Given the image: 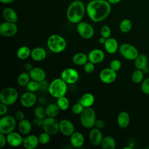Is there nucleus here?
<instances>
[{
    "label": "nucleus",
    "mask_w": 149,
    "mask_h": 149,
    "mask_svg": "<svg viewBox=\"0 0 149 149\" xmlns=\"http://www.w3.org/2000/svg\"><path fill=\"white\" fill-rule=\"evenodd\" d=\"M111 4L107 0H92L86 6V12L89 18L94 22H99L109 15Z\"/></svg>",
    "instance_id": "f257e3e1"
},
{
    "label": "nucleus",
    "mask_w": 149,
    "mask_h": 149,
    "mask_svg": "<svg viewBox=\"0 0 149 149\" xmlns=\"http://www.w3.org/2000/svg\"><path fill=\"white\" fill-rule=\"evenodd\" d=\"M86 11V7L81 1H74L69 5L67 9V19L70 23L77 24L83 19Z\"/></svg>",
    "instance_id": "f03ea898"
},
{
    "label": "nucleus",
    "mask_w": 149,
    "mask_h": 149,
    "mask_svg": "<svg viewBox=\"0 0 149 149\" xmlns=\"http://www.w3.org/2000/svg\"><path fill=\"white\" fill-rule=\"evenodd\" d=\"M67 89V83L61 78H56L49 83L48 91L52 97L58 98L65 95Z\"/></svg>",
    "instance_id": "7ed1b4c3"
},
{
    "label": "nucleus",
    "mask_w": 149,
    "mask_h": 149,
    "mask_svg": "<svg viewBox=\"0 0 149 149\" xmlns=\"http://www.w3.org/2000/svg\"><path fill=\"white\" fill-rule=\"evenodd\" d=\"M47 46L51 52L58 54L65 49L66 41L62 36L59 34H52L47 40Z\"/></svg>",
    "instance_id": "20e7f679"
},
{
    "label": "nucleus",
    "mask_w": 149,
    "mask_h": 149,
    "mask_svg": "<svg viewBox=\"0 0 149 149\" xmlns=\"http://www.w3.org/2000/svg\"><path fill=\"white\" fill-rule=\"evenodd\" d=\"M96 114L94 110L91 108H84L80 115V120L81 125L87 129L94 127L96 121Z\"/></svg>",
    "instance_id": "39448f33"
},
{
    "label": "nucleus",
    "mask_w": 149,
    "mask_h": 149,
    "mask_svg": "<svg viewBox=\"0 0 149 149\" xmlns=\"http://www.w3.org/2000/svg\"><path fill=\"white\" fill-rule=\"evenodd\" d=\"M19 97L17 90L12 87L3 88L0 93V101L6 105H11L15 103Z\"/></svg>",
    "instance_id": "423d86ee"
},
{
    "label": "nucleus",
    "mask_w": 149,
    "mask_h": 149,
    "mask_svg": "<svg viewBox=\"0 0 149 149\" xmlns=\"http://www.w3.org/2000/svg\"><path fill=\"white\" fill-rule=\"evenodd\" d=\"M118 50L122 57L129 61H134L139 54L137 48L128 43L122 44L119 47Z\"/></svg>",
    "instance_id": "0eeeda50"
},
{
    "label": "nucleus",
    "mask_w": 149,
    "mask_h": 149,
    "mask_svg": "<svg viewBox=\"0 0 149 149\" xmlns=\"http://www.w3.org/2000/svg\"><path fill=\"white\" fill-rule=\"evenodd\" d=\"M16 126L15 118L10 115H5L0 119V133L6 135L14 131Z\"/></svg>",
    "instance_id": "6e6552de"
},
{
    "label": "nucleus",
    "mask_w": 149,
    "mask_h": 149,
    "mask_svg": "<svg viewBox=\"0 0 149 149\" xmlns=\"http://www.w3.org/2000/svg\"><path fill=\"white\" fill-rule=\"evenodd\" d=\"M59 123L55 118L47 116L43 119V123L42 128L43 130L51 136L56 134L58 132H59Z\"/></svg>",
    "instance_id": "1a4fd4ad"
},
{
    "label": "nucleus",
    "mask_w": 149,
    "mask_h": 149,
    "mask_svg": "<svg viewBox=\"0 0 149 149\" xmlns=\"http://www.w3.org/2000/svg\"><path fill=\"white\" fill-rule=\"evenodd\" d=\"M76 30L78 34L84 39H90L94 34L93 27L88 23L80 22L77 24Z\"/></svg>",
    "instance_id": "9d476101"
},
{
    "label": "nucleus",
    "mask_w": 149,
    "mask_h": 149,
    "mask_svg": "<svg viewBox=\"0 0 149 149\" xmlns=\"http://www.w3.org/2000/svg\"><path fill=\"white\" fill-rule=\"evenodd\" d=\"M61 78L67 84H74L79 78L78 72L73 68H68L62 70L61 74Z\"/></svg>",
    "instance_id": "9b49d317"
},
{
    "label": "nucleus",
    "mask_w": 149,
    "mask_h": 149,
    "mask_svg": "<svg viewBox=\"0 0 149 149\" xmlns=\"http://www.w3.org/2000/svg\"><path fill=\"white\" fill-rule=\"evenodd\" d=\"M18 30L16 23L5 21L0 25V33L2 36L9 37L15 36Z\"/></svg>",
    "instance_id": "f8f14e48"
},
{
    "label": "nucleus",
    "mask_w": 149,
    "mask_h": 149,
    "mask_svg": "<svg viewBox=\"0 0 149 149\" xmlns=\"http://www.w3.org/2000/svg\"><path fill=\"white\" fill-rule=\"evenodd\" d=\"M100 80L105 84H111L114 82L117 77L116 72L110 68L103 69L100 73Z\"/></svg>",
    "instance_id": "ddd939ff"
},
{
    "label": "nucleus",
    "mask_w": 149,
    "mask_h": 149,
    "mask_svg": "<svg viewBox=\"0 0 149 149\" xmlns=\"http://www.w3.org/2000/svg\"><path fill=\"white\" fill-rule=\"evenodd\" d=\"M59 132L65 136L70 137L75 131L73 123L69 119H62L59 123Z\"/></svg>",
    "instance_id": "4468645a"
},
{
    "label": "nucleus",
    "mask_w": 149,
    "mask_h": 149,
    "mask_svg": "<svg viewBox=\"0 0 149 149\" xmlns=\"http://www.w3.org/2000/svg\"><path fill=\"white\" fill-rule=\"evenodd\" d=\"M36 101V95L34 93L30 91H27L23 93L20 98L21 105L25 108L32 107L33 105H34Z\"/></svg>",
    "instance_id": "2eb2a0df"
},
{
    "label": "nucleus",
    "mask_w": 149,
    "mask_h": 149,
    "mask_svg": "<svg viewBox=\"0 0 149 149\" xmlns=\"http://www.w3.org/2000/svg\"><path fill=\"white\" fill-rule=\"evenodd\" d=\"M88 137L91 144L95 146L101 145L104 138L102 133L101 132L100 129L95 127L91 128L89 132Z\"/></svg>",
    "instance_id": "dca6fc26"
},
{
    "label": "nucleus",
    "mask_w": 149,
    "mask_h": 149,
    "mask_svg": "<svg viewBox=\"0 0 149 149\" xmlns=\"http://www.w3.org/2000/svg\"><path fill=\"white\" fill-rule=\"evenodd\" d=\"M21 134L16 132H12L6 135L7 143L13 147H17L23 144L24 139Z\"/></svg>",
    "instance_id": "f3484780"
},
{
    "label": "nucleus",
    "mask_w": 149,
    "mask_h": 149,
    "mask_svg": "<svg viewBox=\"0 0 149 149\" xmlns=\"http://www.w3.org/2000/svg\"><path fill=\"white\" fill-rule=\"evenodd\" d=\"M105 58L104 51L100 49H94L90 51L88 54V61L94 64L99 63L102 62Z\"/></svg>",
    "instance_id": "a211bd4d"
},
{
    "label": "nucleus",
    "mask_w": 149,
    "mask_h": 149,
    "mask_svg": "<svg viewBox=\"0 0 149 149\" xmlns=\"http://www.w3.org/2000/svg\"><path fill=\"white\" fill-rule=\"evenodd\" d=\"M29 73L31 79L38 82L44 80L47 75L44 70L39 67H33Z\"/></svg>",
    "instance_id": "6ab92c4d"
},
{
    "label": "nucleus",
    "mask_w": 149,
    "mask_h": 149,
    "mask_svg": "<svg viewBox=\"0 0 149 149\" xmlns=\"http://www.w3.org/2000/svg\"><path fill=\"white\" fill-rule=\"evenodd\" d=\"M39 143L38 137L35 134H29L24 139L22 144L26 149H34Z\"/></svg>",
    "instance_id": "aec40b11"
},
{
    "label": "nucleus",
    "mask_w": 149,
    "mask_h": 149,
    "mask_svg": "<svg viewBox=\"0 0 149 149\" xmlns=\"http://www.w3.org/2000/svg\"><path fill=\"white\" fill-rule=\"evenodd\" d=\"M84 135L79 132H74L70 136V142L71 145L74 148H80L84 143Z\"/></svg>",
    "instance_id": "412c9836"
},
{
    "label": "nucleus",
    "mask_w": 149,
    "mask_h": 149,
    "mask_svg": "<svg viewBox=\"0 0 149 149\" xmlns=\"http://www.w3.org/2000/svg\"><path fill=\"white\" fill-rule=\"evenodd\" d=\"M30 56L33 60L36 62H41L47 57V51L42 47H37L31 51Z\"/></svg>",
    "instance_id": "4be33fe9"
},
{
    "label": "nucleus",
    "mask_w": 149,
    "mask_h": 149,
    "mask_svg": "<svg viewBox=\"0 0 149 149\" xmlns=\"http://www.w3.org/2000/svg\"><path fill=\"white\" fill-rule=\"evenodd\" d=\"M104 48L105 51L110 54H115L119 49V45L117 40L112 37L107 38L105 42Z\"/></svg>",
    "instance_id": "5701e85b"
},
{
    "label": "nucleus",
    "mask_w": 149,
    "mask_h": 149,
    "mask_svg": "<svg viewBox=\"0 0 149 149\" xmlns=\"http://www.w3.org/2000/svg\"><path fill=\"white\" fill-rule=\"evenodd\" d=\"M33 125L32 122H31L29 120L24 119L19 122L18 129L19 133L22 135H27L29 134L31 129H32Z\"/></svg>",
    "instance_id": "b1692460"
},
{
    "label": "nucleus",
    "mask_w": 149,
    "mask_h": 149,
    "mask_svg": "<svg viewBox=\"0 0 149 149\" xmlns=\"http://www.w3.org/2000/svg\"><path fill=\"white\" fill-rule=\"evenodd\" d=\"M130 118L129 114L126 111H121L118 115L116 122L118 126L121 128L127 127L130 123Z\"/></svg>",
    "instance_id": "393cba45"
},
{
    "label": "nucleus",
    "mask_w": 149,
    "mask_h": 149,
    "mask_svg": "<svg viewBox=\"0 0 149 149\" xmlns=\"http://www.w3.org/2000/svg\"><path fill=\"white\" fill-rule=\"evenodd\" d=\"M2 16L3 19L9 22L16 23L18 21V16L15 10L10 8H6L3 10Z\"/></svg>",
    "instance_id": "a878e982"
},
{
    "label": "nucleus",
    "mask_w": 149,
    "mask_h": 149,
    "mask_svg": "<svg viewBox=\"0 0 149 149\" xmlns=\"http://www.w3.org/2000/svg\"><path fill=\"white\" fill-rule=\"evenodd\" d=\"M148 59L146 55L144 54H139L137 58L134 60V65L137 69L143 70L148 66Z\"/></svg>",
    "instance_id": "bb28decb"
},
{
    "label": "nucleus",
    "mask_w": 149,
    "mask_h": 149,
    "mask_svg": "<svg viewBox=\"0 0 149 149\" xmlns=\"http://www.w3.org/2000/svg\"><path fill=\"white\" fill-rule=\"evenodd\" d=\"M72 61L73 63L76 65H84L88 61V55H86L84 52H77L73 56Z\"/></svg>",
    "instance_id": "cd10ccee"
},
{
    "label": "nucleus",
    "mask_w": 149,
    "mask_h": 149,
    "mask_svg": "<svg viewBox=\"0 0 149 149\" xmlns=\"http://www.w3.org/2000/svg\"><path fill=\"white\" fill-rule=\"evenodd\" d=\"M95 98L93 94L87 93L84 94L80 100V102L84 108L91 107L94 103Z\"/></svg>",
    "instance_id": "c85d7f7f"
},
{
    "label": "nucleus",
    "mask_w": 149,
    "mask_h": 149,
    "mask_svg": "<svg viewBox=\"0 0 149 149\" xmlns=\"http://www.w3.org/2000/svg\"><path fill=\"white\" fill-rule=\"evenodd\" d=\"M116 145V144L115 139L111 136L104 137L101 144L103 149H115Z\"/></svg>",
    "instance_id": "c756f323"
},
{
    "label": "nucleus",
    "mask_w": 149,
    "mask_h": 149,
    "mask_svg": "<svg viewBox=\"0 0 149 149\" xmlns=\"http://www.w3.org/2000/svg\"><path fill=\"white\" fill-rule=\"evenodd\" d=\"M60 109L56 104L51 103L45 108L47 116L55 118L59 113Z\"/></svg>",
    "instance_id": "7c9ffc66"
},
{
    "label": "nucleus",
    "mask_w": 149,
    "mask_h": 149,
    "mask_svg": "<svg viewBox=\"0 0 149 149\" xmlns=\"http://www.w3.org/2000/svg\"><path fill=\"white\" fill-rule=\"evenodd\" d=\"M30 49L26 45L20 47L17 51L16 55L20 59H26L31 55Z\"/></svg>",
    "instance_id": "2f4dec72"
},
{
    "label": "nucleus",
    "mask_w": 149,
    "mask_h": 149,
    "mask_svg": "<svg viewBox=\"0 0 149 149\" xmlns=\"http://www.w3.org/2000/svg\"><path fill=\"white\" fill-rule=\"evenodd\" d=\"M30 76L29 73L26 72H23L21 73L17 79V83L20 86H26L28 83L30 81Z\"/></svg>",
    "instance_id": "473e14b6"
},
{
    "label": "nucleus",
    "mask_w": 149,
    "mask_h": 149,
    "mask_svg": "<svg viewBox=\"0 0 149 149\" xmlns=\"http://www.w3.org/2000/svg\"><path fill=\"white\" fill-rule=\"evenodd\" d=\"M56 104L61 111H66L69 108L70 102L67 97L65 95L57 98Z\"/></svg>",
    "instance_id": "72a5a7b5"
},
{
    "label": "nucleus",
    "mask_w": 149,
    "mask_h": 149,
    "mask_svg": "<svg viewBox=\"0 0 149 149\" xmlns=\"http://www.w3.org/2000/svg\"><path fill=\"white\" fill-rule=\"evenodd\" d=\"M144 73L141 70L136 69L132 73L131 75V79L134 83H141L144 80Z\"/></svg>",
    "instance_id": "f704fd0d"
},
{
    "label": "nucleus",
    "mask_w": 149,
    "mask_h": 149,
    "mask_svg": "<svg viewBox=\"0 0 149 149\" xmlns=\"http://www.w3.org/2000/svg\"><path fill=\"white\" fill-rule=\"evenodd\" d=\"M132 27V23L128 19H123L119 24V29L123 33L129 32Z\"/></svg>",
    "instance_id": "c9c22d12"
},
{
    "label": "nucleus",
    "mask_w": 149,
    "mask_h": 149,
    "mask_svg": "<svg viewBox=\"0 0 149 149\" xmlns=\"http://www.w3.org/2000/svg\"><path fill=\"white\" fill-rule=\"evenodd\" d=\"M34 114L36 118H39L44 119L47 117L45 108L42 106H37L34 109Z\"/></svg>",
    "instance_id": "e433bc0d"
},
{
    "label": "nucleus",
    "mask_w": 149,
    "mask_h": 149,
    "mask_svg": "<svg viewBox=\"0 0 149 149\" xmlns=\"http://www.w3.org/2000/svg\"><path fill=\"white\" fill-rule=\"evenodd\" d=\"M38 137L40 143L42 144H48L51 140V135L44 131V132L40 133Z\"/></svg>",
    "instance_id": "4c0bfd02"
},
{
    "label": "nucleus",
    "mask_w": 149,
    "mask_h": 149,
    "mask_svg": "<svg viewBox=\"0 0 149 149\" xmlns=\"http://www.w3.org/2000/svg\"><path fill=\"white\" fill-rule=\"evenodd\" d=\"M26 87L29 91L34 93L39 90V82L31 80L28 83Z\"/></svg>",
    "instance_id": "58836bf2"
},
{
    "label": "nucleus",
    "mask_w": 149,
    "mask_h": 149,
    "mask_svg": "<svg viewBox=\"0 0 149 149\" xmlns=\"http://www.w3.org/2000/svg\"><path fill=\"white\" fill-rule=\"evenodd\" d=\"M84 109V107L83 106V105L80 102H78L73 105L71 108V111L72 113L75 115H80Z\"/></svg>",
    "instance_id": "ea45409f"
},
{
    "label": "nucleus",
    "mask_w": 149,
    "mask_h": 149,
    "mask_svg": "<svg viewBox=\"0 0 149 149\" xmlns=\"http://www.w3.org/2000/svg\"><path fill=\"white\" fill-rule=\"evenodd\" d=\"M100 33L102 37H105V38H108L111 37V30L108 26L104 25L101 28Z\"/></svg>",
    "instance_id": "a19ab883"
},
{
    "label": "nucleus",
    "mask_w": 149,
    "mask_h": 149,
    "mask_svg": "<svg viewBox=\"0 0 149 149\" xmlns=\"http://www.w3.org/2000/svg\"><path fill=\"white\" fill-rule=\"evenodd\" d=\"M141 90L146 95H149V77L143 80L141 83Z\"/></svg>",
    "instance_id": "79ce46f5"
},
{
    "label": "nucleus",
    "mask_w": 149,
    "mask_h": 149,
    "mask_svg": "<svg viewBox=\"0 0 149 149\" xmlns=\"http://www.w3.org/2000/svg\"><path fill=\"white\" fill-rule=\"evenodd\" d=\"M121 67H122V63L119 59H113L110 62L109 68L116 72L119 71Z\"/></svg>",
    "instance_id": "37998d69"
},
{
    "label": "nucleus",
    "mask_w": 149,
    "mask_h": 149,
    "mask_svg": "<svg viewBox=\"0 0 149 149\" xmlns=\"http://www.w3.org/2000/svg\"><path fill=\"white\" fill-rule=\"evenodd\" d=\"M83 66H84V68H83L84 71L86 73H88V74L91 73L94 70V69H95L94 63H93L90 61H88Z\"/></svg>",
    "instance_id": "c03bdc74"
},
{
    "label": "nucleus",
    "mask_w": 149,
    "mask_h": 149,
    "mask_svg": "<svg viewBox=\"0 0 149 149\" xmlns=\"http://www.w3.org/2000/svg\"><path fill=\"white\" fill-rule=\"evenodd\" d=\"M42 123H43L42 119L36 117V118L34 119L32 122V125H33V126L35 127H42Z\"/></svg>",
    "instance_id": "a18cd8bd"
},
{
    "label": "nucleus",
    "mask_w": 149,
    "mask_h": 149,
    "mask_svg": "<svg viewBox=\"0 0 149 149\" xmlns=\"http://www.w3.org/2000/svg\"><path fill=\"white\" fill-rule=\"evenodd\" d=\"M105 122L102 119H96L94 127H95L98 129H101L105 127Z\"/></svg>",
    "instance_id": "49530a36"
},
{
    "label": "nucleus",
    "mask_w": 149,
    "mask_h": 149,
    "mask_svg": "<svg viewBox=\"0 0 149 149\" xmlns=\"http://www.w3.org/2000/svg\"><path fill=\"white\" fill-rule=\"evenodd\" d=\"M7 143L6 134L0 133V147H3Z\"/></svg>",
    "instance_id": "de8ad7c7"
},
{
    "label": "nucleus",
    "mask_w": 149,
    "mask_h": 149,
    "mask_svg": "<svg viewBox=\"0 0 149 149\" xmlns=\"http://www.w3.org/2000/svg\"><path fill=\"white\" fill-rule=\"evenodd\" d=\"M15 118L16 120L20 121L24 119V113L22 111H17L15 115Z\"/></svg>",
    "instance_id": "09e8293b"
},
{
    "label": "nucleus",
    "mask_w": 149,
    "mask_h": 149,
    "mask_svg": "<svg viewBox=\"0 0 149 149\" xmlns=\"http://www.w3.org/2000/svg\"><path fill=\"white\" fill-rule=\"evenodd\" d=\"M7 106L8 105L1 102L0 104V115L1 116L5 115L7 113V111H8Z\"/></svg>",
    "instance_id": "8fccbe9b"
},
{
    "label": "nucleus",
    "mask_w": 149,
    "mask_h": 149,
    "mask_svg": "<svg viewBox=\"0 0 149 149\" xmlns=\"http://www.w3.org/2000/svg\"><path fill=\"white\" fill-rule=\"evenodd\" d=\"M47 83L44 80L43 81H40L39 82V90H45L46 89L48 90V86H47Z\"/></svg>",
    "instance_id": "3c124183"
},
{
    "label": "nucleus",
    "mask_w": 149,
    "mask_h": 149,
    "mask_svg": "<svg viewBox=\"0 0 149 149\" xmlns=\"http://www.w3.org/2000/svg\"><path fill=\"white\" fill-rule=\"evenodd\" d=\"M33 66H32V65L31 64V63H25L24 64V69L26 70V71H27V72H30L32 69H33Z\"/></svg>",
    "instance_id": "603ef678"
},
{
    "label": "nucleus",
    "mask_w": 149,
    "mask_h": 149,
    "mask_svg": "<svg viewBox=\"0 0 149 149\" xmlns=\"http://www.w3.org/2000/svg\"><path fill=\"white\" fill-rule=\"evenodd\" d=\"M110 4H116L119 3L122 0H107Z\"/></svg>",
    "instance_id": "864d4df0"
},
{
    "label": "nucleus",
    "mask_w": 149,
    "mask_h": 149,
    "mask_svg": "<svg viewBox=\"0 0 149 149\" xmlns=\"http://www.w3.org/2000/svg\"><path fill=\"white\" fill-rule=\"evenodd\" d=\"M15 1V0H0V2L2 3H4V4H8V3H12Z\"/></svg>",
    "instance_id": "5fc2aeb1"
},
{
    "label": "nucleus",
    "mask_w": 149,
    "mask_h": 149,
    "mask_svg": "<svg viewBox=\"0 0 149 149\" xmlns=\"http://www.w3.org/2000/svg\"><path fill=\"white\" fill-rule=\"evenodd\" d=\"M106 40H107V38H105V37H103L101 36V37L99 38L98 41H99V42H100V44H104L105 42V41H106Z\"/></svg>",
    "instance_id": "6e6d98bb"
},
{
    "label": "nucleus",
    "mask_w": 149,
    "mask_h": 149,
    "mask_svg": "<svg viewBox=\"0 0 149 149\" xmlns=\"http://www.w3.org/2000/svg\"><path fill=\"white\" fill-rule=\"evenodd\" d=\"M142 71H143V72L144 74L148 73L149 72V68H148V66L146 67L144 69H143L142 70Z\"/></svg>",
    "instance_id": "4d7b16f0"
},
{
    "label": "nucleus",
    "mask_w": 149,
    "mask_h": 149,
    "mask_svg": "<svg viewBox=\"0 0 149 149\" xmlns=\"http://www.w3.org/2000/svg\"><path fill=\"white\" fill-rule=\"evenodd\" d=\"M124 149H127V148H129V149H132V147H130V146H128V147H125L123 148Z\"/></svg>",
    "instance_id": "13d9d810"
},
{
    "label": "nucleus",
    "mask_w": 149,
    "mask_h": 149,
    "mask_svg": "<svg viewBox=\"0 0 149 149\" xmlns=\"http://www.w3.org/2000/svg\"><path fill=\"white\" fill-rule=\"evenodd\" d=\"M146 148H147V149H148V148H149V146H147V147H146Z\"/></svg>",
    "instance_id": "bf43d9fd"
}]
</instances>
